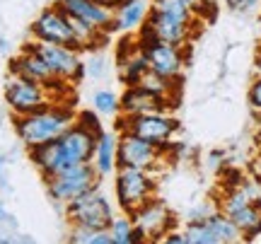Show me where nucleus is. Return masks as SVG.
I'll return each instance as SVG.
<instances>
[{
    "mask_svg": "<svg viewBox=\"0 0 261 244\" xmlns=\"http://www.w3.org/2000/svg\"><path fill=\"white\" fill-rule=\"evenodd\" d=\"M97 138L99 135L94 131H90L80 121H75L61 138L37 145V148H29V160L34 162V167L39 169V174L44 179L56 177L65 169L92 162Z\"/></svg>",
    "mask_w": 261,
    "mask_h": 244,
    "instance_id": "obj_1",
    "label": "nucleus"
},
{
    "mask_svg": "<svg viewBox=\"0 0 261 244\" xmlns=\"http://www.w3.org/2000/svg\"><path fill=\"white\" fill-rule=\"evenodd\" d=\"M75 121H77V112L70 104L54 102L32 114L15 116V133L29 150V148H37V145L61 138Z\"/></svg>",
    "mask_w": 261,
    "mask_h": 244,
    "instance_id": "obj_2",
    "label": "nucleus"
},
{
    "mask_svg": "<svg viewBox=\"0 0 261 244\" xmlns=\"http://www.w3.org/2000/svg\"><path fill=\"white\" fill-rule=\"evenodd\" d=\"M116 133H133L140 135L143 141L158 145L162 150L172 148V138L179 131V121L169 112H152V114H138V116H126L119 114L114 123Z\"/></svg>",
    "mask_w": 261,
    "mask_h": 244,
    "instance_id": "obj_3",
    "label": "nucleus"
},
{
    "mask_svg": "<svg viewBox=\"0 0 261 244\" xmlns=\"http://www.w3.org/2000/svg\"><path fill=\"white\" fill-rule=\"evenodd\" d=\"M158 194V179L148 169L138 167H116L114 172V196L121 213H133L145 206Z\"/></svg>",
    "mask_w": 261,
    "mask_h": 244,
    "instance_id": "obj_4",
    "label": "nucleus"
},
{
    "mask_svg": "<svg viewBox=\"0 0 261 244\" xmlns=\"http://www.w3.org/2000/svg\"><path fill=\"white\" fill-rule=\"evenodd\" d=\"M65 220L75 227H90V230H109L114 220V210L109 198L94 186L85 191L83 196L65 203Z\"/></svg>",
    "mask_w": 261,
    "mask_h": 244,
    "instance_id": "obj_5",
    "label": "nucleus"
},
{
    "mask_svg": "<svg viewBox=\"0 0 261 244\" xmlns=\"http://www.w3.org/2000/svg\"><path fill=\"white\" fill-rule=\"evenodd\" d=\"M54 102H58L56 94L44 83H37V80H29L22 75H8V80H5V104L15 116L32 114Z\"/></svg>",
    "mask_w": 261,
    "mask_h": 244,
    "instance_id": "obj_6",
    "label": "nucleus"
},
{
    "mask_svg": "<svg viewBox=\"0 0 261 244\" xmlns=\"http://www.w3.org/2000/svg\"><path fill=\"white\" fill-rule=\"evenodd\" d=\"M8 70L10 75H22V77H29V80H37V83H44L51 92L56 94L58 102H68V97H70V87L73 85L65 83V80H58L54 75V70L46 66V61L39 56L29 44H24L22 51L10 61Z\"/></svg>",
    "mask_w": 261,
    "mask_h": 244,
    "instance_id": "obj_7",
    "label": "nucleus"
},
{
    "mask_svg": "<svg viewBox=\"0 0 261 244\" xmlns=\"http://www.w3.org/2000/svg\"><path fill=\"white\" fill-rule=\"evenodd\" d=\"M140 51L148 58V66L152 73H158L169 80H181V73L187 68L189 46H177V44H167L152 37H140L138 34Z\"/></svg>",
    "mask_w": 261,
    "mask_h": 244,
    "instance_id": "obj_8",
    "label": "nucleus"
},
{
    "mask_svg": "<svg viewBox=\"0 0 261 244\" xmlns=\"http://www.w3.org/2000/svg\"><path fill=\"white\" fill-rule=\"evenodd\" d=\"M44 181H46V191H48V196L54 198V203L65 206V203H70L73 198L83 196L85 191H90V188L97 186L99 174H97V169L92 167V162H85V165L65 169V172H61L56 177L44 179Z\"/></svg>",
    "mask_w": 261,
    "mask_h": 244,
    "instance_id": "obj_9",
    "label": "nucleus"
},
{
    "mask_svg": "<svg viewBox=\"0 0 261 244\" xmlns=\"http://www.w3.org/2000/svg\"><path fill=\"white\" fill-rule=\"evenodd\" d=\"M27 44L46 61V66L54 70V75L58 80H65V83H70V85L83 83L87 68H85L77 48L61 46V44H48V41H37V39L27 41Z\"/></svg>",
    "mask_w": 261,
    "mask_h": 244,
    "instance_id": "obj_10",
    "label": "nucleus"
},
{
    "mask_svg": "<svg viewBox=\"0 0 261 244\" xmlns=\"http://www.w3.org/2000/svg\"><path fill=\"white\" fill-rule=\"evenodd\" d=\"M198 24L201 22H184V19L169 17L155 10H148V17L138 29L140 37H152L167 44H177V46H189V41L198 34Z\"/></svg>",
    "mask_w": 261,
    "mask_h": 244,
    "instance_id": "obj_11",
    "label": "nucleus"
},
{
    "mask_svg": "<svg viewBox=\"0 0 261 244\" xmlns=\"http://www.w3.org/2000/svg\"><path fill=\"white\" fill-rule=\"evenodd\" d=\"M130 220L138 230V235L143 237V242H160L165 239L169 230L177 227V218L169 210L158 196L150 198L145 206H140L138 210L130 213Z\"/></svg>",
    "mask_w": 261,
    "mask_h": 244,
    "instance_id": "obj_12",
    "label": "nucleus"
},
{
    "mask_svg": "<svg viewBox=\"0 0 261 244\" xmlns=\"http://www.w3.org/2000/svg\"><path fill=\"white\" fill-rule=\"evenodd\" d=\"M165 155H167V150L143 141L140 135L119 133V145H116V165L119 167H138L155 172Z\"/></svg>",
    "mask_w": 261,
    "mask_h": 244,
    "instance_id": "obj_13",
    "label": "nucleus"
},
{
    "mask_svg": "<svg viewBox=\"0 0 261 244\" xmlns=\"http://www.w3.org/2000/svg\"><path fill=\"white\" fill-rule=\"evenodd\" d=\"M29 34L37 39V41H48V44H61V46L77 48L75 34H73V29H70V24H68L65 10L61 5H48L46 10H41L39 17L29 27Z\"/></svg>",
    "mask_w": 261,
    "mask_h": 244,
    "instance_id": "obj_14",
    "label": "nucleus"
},
{
    "mask_svg": "<svg viewBox=\"0 0 261 244\" xmlns=\"http://www.w3.org/2000/svg\"><path fill=\"white\" fill-rule=\"evenodd\" d=\"M148 70H150L148 58L140 51L138 37H133V39L123 37L116 44V75H119V83L123 87L138 85Z\"/></svg>",
    "mask_w": 261,
    "mask_h": 244,
    "instance_id": "obj_15",
    "label": "nucleus"
},
{
    "mask_svg": "<svg viewBox=\"0 0 261 244\" xmlns=\"http://www.w3.org/2000/svg\"><path fill=\"white\" fill-rule=\"evenodd\" d=\"M65 12H73L77 17H83L85 22H90L94 29H99L104 34H112L116 24H114V10L107 5L97 3V0H61L58 3Z\"/></svg>",
    "mask_w": 261,
    "mask_h": 244,
    "instance_id": "obj_16",
    "label": "nucleus"
},
{
    "mask_svg": "<svg viewBox=\"0 0 261 244\" xmlns=\"http://www.w3.org/2000/svg\"><path fill=\"white\" fill-rule=\"evenodd\" d=\"M119 106H121L119 114H126V116H138V114H152V112H169V109H172L169 102L155 97V94L148 92V90L140 87V85H130V87L123 90V94L119 97Z\"/></svg>",
    "mask_w": 261,
    "mask_h": 244,
    "instance_id": "obj_17",
    "label": "nucleus"
},
{
    "mask_svg": "<svg viewBox=\"0 0 261 244\" xmlns=\"http://www.w3.org/2000/svg\"><path fill=\"white\" fill-rule=\"evenodd\" d=\"M116 145H119V133L116 131H102V135L97 138V148L92 155V167L97 169L99 179L112 177L116 172Z\"/></svg>",
    "mask_w": 261,
    "mask_h": 244,
    "instance_id": "obj_18",
    "label": "nucleus"
},
{
    "mask_svg": "<svg viewBox=\"0 0 261 244\" xmlns=\"http://www.w3.org/2000/svg\"><path fill=\"white\" fill-rule=\"evenodd\" d=\"M148 17V5L143 0H126L114 10V24L119 32H138Z\"/></svg>",
    "mask_w": 261,
    "mask_h": 244,
    "instance_id": "obj_19",
    "label": "nucleus"
},
{
    "mask_svg": "<svg viewBox=\"0 0 261 244\" xmlns=\"http://www.w3.org/2000/svg\"><path fill=\"white\" fill-rule=\"evenodd\" d=\"M205 223H208V227H211V232H213V237H215V242H218V244L244 242L240 227L234 225V220L230 215H225L223 210H215V213H211V215L205 218Z\"/></svg>",
    "mask_w": 261,
    "mask_h": 244,
    "instance_id": "obj_20",
    "label": "nucleus"
},
{
    "mask_svg": "<svg viewBox=\"0 0 261 244\" xmlns=\"http://www.w3.org/2000/svg\"><path fill=\"white\" fill-rule=\"evenodd\" d=\"M138 85H140V87H145L148 92H152L155 97H160V99L169 102L172 106H174V104H177V99H179V80L162 77V75H158V73H152V70H148Z\"/></svg>",
    "mask_w": 261,
    "mask_h": 244,
    "instance_id": "obj_21",
    "label": "nucleus"
},
{
    "mask_svg": "<svg viewBox=\"0 0 261 244\" xmlns=\"http://www.w3.org/2000/svg\"><path fill=\"white\" fill-rule=\"evenodd\" d=\"M230 218L234 220V225L240 227L244 242H252V239H256L261 235V206L249 203V206H244L242 210H237Z\"/></svg>",
    "mask_w": 261,
    "mask_h": 244,
    "instance_id": "obj_22",
    "label": "nucleus"
},
{
    "mask_svg": "<svg viewBox=\"0 0 261 244\" xmlns=\"http://www.w3.org/2000/svg\"><path fill=\"white\" fill-rule=\"evenodd\" d=\"M109 235H112V244H143V237L138 235L128 213L114 215L112 225H109Z\"/></svg>",
    "mask_w": 261,
    "mask_h": 244,
    "instance_id": "obj_23",
    "label": "nucleus"
},
{
    "mask_svg": "<svg viewBox=\"0 0 261 244\" xmlns=\"http://www.w3.org/2000/svg\"><path fill=\"white\" fill-rule=\"evenodd\" d=\"M68 242H73V244H112V235H109V230H90V227L70 225Z\"/></svg>",
    "mask_w": 261,
    "mask_h": 244,
    "instance_id": "obj_24",
    "label": "nucleus"
},
{
    "mask_svg": "<svg viewBox=\"0 0 261 244\" xmlns=\"http://www.w3.org/2000/svg\"><path fill=\"white\" fill-rule=\"evenodd\" d=\"M92 109L99 116H119L121 106H119V94H114L112 90H99L92 94Z\"/></svg>",
    "mask_w": 261,
    "mask_h": 244,
    "instance_id": "obj_25",
    "label": "nucleus"
},
{
    "mask_svg": "<svg viewBox=\"0 0 261 244\" xmlns=\"http://www.w3.org/2000/svg\"><path fill=\"white\" fill-rule=\"evenodd\" d=\"M184 237H187V244H218L208 223H205V218L203 220H187Z\"/></svg>",
    "mask_w": 261,
    "mask_h": 244,
    "instance_id": "obj_26",
    "label": "nucleus"
},
{
    "mask_svg": "<svg viewBox=\"0 0 261 244\" xmlns=\"http://www.w3.org/2000/svg\"><path fill=\"white\" fill-rule=\"evenodd\" d=\"M247 102H249V109H252L254 116H261V75H256L254 77V83L249 85Z\"/></svg>",
    "mask_w": 261,
    "mask_h": 244,
    "instance_id": "obj_27",
    "label": "nucleus"
},
{
    "mask_svg": "<svg viewBox=\"0 0 261 244\" xmlns=\"http://www.w3.org/2000/svg\"><path fill=\"white\" fill-rule=\"evenodd\" d=\"M77 121L83 123V126H87V128H90V131H94L97 133V135H102V121H99V114L97 112H80L77 114Z\"/></svg>",
    "mask_w": 261,
    "mask_h": 244,
    "instance_id": "obj_28",
    "label": "nucleus"
},
{
    "mask_svg": "<svg viewBox=\"0 0 261 244\" xmlns=\"http://www.w3.org/2000/svg\"><path fill=\"white\" fill-rule=\"evenodd\" d=\"M187 3L191 5V10L196 12V17L201 19V22H205V19H208V10H211V12H215L211 0H187Z\"/></svg>",
    "mask_w": 261,
    "mask_h": 244,
    "instance_id": "obj_29",
    "label": "nucleus"
},
{
    "mask_svg": "<svg viewBox=\"0 0 261 244\" xmlns=\"http://www.w3.org/2000/svg\"><path fill=\"white\" fill-rule=\"evenodd\" d=\"M223 3L230 10H234V12H249V10H252L259 0H223Z\"/></svg>",
    "mask_w": 261,
    "mask_h": 244,
    "instance_id": "obj_30",
    "label": "nucleus"
},
{
    "mask_svg": "<svg viewBox=\"0 0 261 244\" xmlns=\"http://www.w3.org/2000/svg\"><path fill=\"white\" fill-rule=\"evenodd\" d=\"M162 242H167V244H187V237H184V232H179L177 227H174V230H169L167 235H165Z\"/></svg>",
    "mask_w": 261,
    "mask_h": 244,
    "instance_id": "obj_31",
    "label": "nucleus"
},
{
    "mask_svg": "<svg viewBox=\"0 0 261 244\" xmlns=\"http://www.w3.org/2000/svg\"><path fill=\"white\" fill-rule=\"evenodd\" d=\"M85 68H87L92 75H99V73H102V61H99V58H94L92 66H85Z\"/></svg>",
    "mask_w": 261,
    "mask_h": 244,
    "instance_id": "obj_32",
    "label": "nucleus"
},
{
    "mask_svg": "<svg viewBox=\"0 0 261 244\" xmlns=\"http://www.w3.org/2000/svg\"><path fill=\"white\" fill-rule=\"evenodd\" d=\"M254 70H256V75H261V44L256 48V56H254Z\"/></svg>",
    "mask_w": 261,
    "mask_h": 244,
    "instance_id": "obj_33",
    "label": "nucleus"
},
{
    "mask_svg": "<svg viewBox=\"0 0 261 244\" xmlns=\"http://www.w3.org/2000/svg\"><path fill=\"white\" fill-rule=\"evenodd\" d=\"M97 3H102V5H107L109 10H116L121 3H126V0H97Z\"/></svg>",
    "mask_w": 261,
    "mask_h": 244,
    "instance_id": "obj_34",
    "label": "nucleus"
},
{
    "mask_svg": "<svg viewBox=\"0 0 261 244\" xmlns=\"http://www.w3.org/2000/svg\"><path fill=\"white\" fill-rule=\"evenodd\" d=\"M256 119V133H259V138H261V116H254Z\"/></svg>",
    "mask_w": 261,
    "mask_h": 244,
    "instance_id": "obj_35",
    "label": "nucleus"
},
{
    "mask_svg": "<svg viewBox=\"0 0 261 244\" xmlns=\"http://www.w3.org/2000/svg\"><path fill=\"white\" fill-rule=\"evenodd\" d=\"M51 3H54V5H58V3H61V0H51Z\"/></svg>",
    "mask_w": 261,
    "mask_h": 244,
    "instance_id": "obj_36",
    "label": "nucleus"
},
{
    "mask_svg": "<svg viewBox=\"0 0 261 244\" xmlns=\"http://www.w3.org/2000/svg\"><path fill=\"white\" fill-rule=\"evenodd\" d=\"M256 239H259V242H261V235H259V237H256Z\"/></svg>",
    "mask_w": 261,
    "mask_h": 244,
    "instance_id": "obj_37",
    "label": "nucleus"
}]
</instances>
